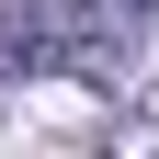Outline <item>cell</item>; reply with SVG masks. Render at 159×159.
I'll list each match as a JSON object with an SVG mask.
<instances>
[{"mask_svg":"<svg viewBox=\"0 0 159 159\" xmlns=\"http://www.w3.org/2000/svg\"><path fill=\"white\" fill-rule=\"evenodd\" d=\"M125 11H148V0H0V68L114 80V57H125Z\"/></svg>","mask_w":159,"mask_h":159,"instance_id":"cell-1","label":"cell"}]
</instances>
